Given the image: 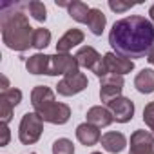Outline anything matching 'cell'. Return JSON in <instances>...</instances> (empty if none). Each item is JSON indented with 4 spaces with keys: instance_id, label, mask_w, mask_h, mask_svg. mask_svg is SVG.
I'll list each match as a JSON object with an SVG mask.
<instances>
[{
    "instance_id": "6",
    "label": "cell",
    "mask_w": 154,
    "mask_h": 154,
    "mask_svg": "<svg viewBox=\"0 0 154 154\" xmlns=\"http://www.w3.org/2000/svg\"><path fill=\"white\" fill-rule=\"evenodd\" d=\"M87 85H89L87 76L78 71L74 74L63 76V80H60L58 85H56V91H58L60 96H74V94L82 93L84 89H87Z\"/></svg>"
},
{
    "instance_id": "15",
    "label": "cell",
    "mask_w": 154,
    "mask_h": 154,
    "mask_svg": "<svg viewBox=\"0 0 154 154\" xmlns=\"http://www.w3.org/2000/svg\"><path fill=\"white\" fill-rule=\"evenodd\" d=\"M102 147L107 150V152H112V154H118L125 149L127 145V138L122 134V132H107L102 136Z\"/></svg>"
},
{
    "instance_id": "26",
    "label": "cell",
    "mask_w": 154,
    "mask_h": 154,
    "mask_svg": "<svg viewBox=\"0 0 154 154\" xmlns=\"http://www.w3.org/2000/svg\"><path fill=\"white\" fill-rule=\"evenodd\" d=\"M0 131H2V140H0V147H6L8 143H9V138H11V134H9V127L8 125H0Z\"/></svg>"
},
{
    "instance_id": "22",
    "label": "cell",
    "mask_w": 154,
    "mask_h": 154,
    "mask_svg": "<svg viewBox=\"0 0 154 154\" xmlns=\"http://www.w3.org/2000/svg\"><path fill=\"white\" fill-rule=\"evenodd\" d=\"M53 154H74V145L67 138H58L53 143Z\"/></svg>"
},
{
    "instance_id": "16",
    "label": "cell",
    "mask_w": 154,
    "mask_h": 154,
    "mask_svg": "<svg viewBox=\"0 0 154 154\" xmlns=\"http://www.w3.org/2000/svg\"><path fill=\"white\" fill-rule=\"evenodd\" d=\"M49 60H51V54H33L26 60V69L31 72V74H47L49 72Z\"/></svg>"
},
{
    "instance_id": "24",
    "label": "cell",
    "mask_w": 154,
    "mask_h": 154,
    "mask_svg": "<svg viewBox=\"0 0 154 154\" xmlns=\"http://www.w3.org/2000/svg\"><path fill=\"white\" fill-rule=\"evenodd\" d=\"M143 122L147 123V127L154 134V102H150V103L145 105V109H143Z\"/></svg>"
},
{
    "instance_id": "31",
    "label": "cell",
    "mask_w": 154,
    "mask_h": 154,
    "mask_svg": "<svg viewBox=\"0 0 154 154\" xmlns=\"http://www.w3.org/2000/svg\"><path fill=\"white\" fill-rule=\"evenodd\" d=\"M31 154H36V152H31Z\"/></svg>"
},
{
    "instance_id": "14",
    "label": "cell",
    "mask_w": 154,
    "mask_h": 154,
    "mask_svg": "<svg viewBox=\"0 0 154 154\" xmlns=\"http://www.w3.org/2000/svg\"><path fill=\"white\" fill-rule=\"evenodd\" d=\"M74 58H76V62H78L80 67H85V69H91V71H93L94 65L102 60V56L98 54V51H96L94 47H91V45L80 47L78 53L74 54Z\"/></svg>"
},
{
    "instance_id": "2",
    "label": "cell",
    "mask_w": 154,
    "mask_h": 154,
    "mask_svg": "<svg viewBox=\"0 0 154 154\" xmlns=\"http://www.w3.org/2000/svg\"><path fill=\"white\" fill-rule=\"evenodd\" d=\"M0 29H2V42L13 51H26L33 47L35 29L29 26L27 17L20 11V6L2 4V17H0Z\"/></svg>"
},
{
    "instance_id": "4",
    "label": "cell",
    "mask_w": 154,
    "mask_h": 154,
    "mask_svg": "<svg viewBox=\"0 0 154 154\" xmlns=\"http://www.w3.org/2000/svg\"><path fill=\"white\" fill-rule=\"evenodd\" d=\"M132 69H134V62H132V60L123 58V56H120V54H116V53H107V54L94 65L93 72L102 80L103 76H107V74H120V76H123V74L131 72Z\"/></svg>"
},
{
    "instance_id": "9",
    "label": "cell",
    "mask_w": 154,
    "mask_h": 154,
    "mask_svg": "<svg viewBox=\"0 0 154 154\" xmlns=\"http://www.w3.org/2000/svg\"><path fill=\"white\" fill-rule=\"evenodd\" d=\"M129 154H154V134L143 129L134 131L131 134Z\"/></svg>"
},
{
    "instance_id": "7",
    "label": "cell",
    "mask_w": 154,
    "mask_h": 154,
    "mask_svg": "<svg viewBox=\"0 0 154 154\" xmlns=\"http://www.w3.org/2000/svg\"><path fill=\"white\" fill-rule=\"evenodd\" d=\"M78 62H76L74 56L71 54H62V53H56V54H51V60H49V76H56V74H74L78 72Z\"/></svg>"
},
{
    "instance_id": "5",
    "label": "cell",
    "mask_w": 154,
    "mask_h": 154,
    "mask_svg": "<svg viewBox=\"0 0 154 154\" xmlns=\"http://www.w3.org/2000/svg\"><path fill=\"white\" fill-rule=\"evenodd\" d=\"M44 131V120L36 112H26L18 125V138L24 145H33L40 140Z\"/></svg>"
},
{
    "instance_id": "28",
    "label": "cell",
    "mask_w": 154,
    "mask_h": 154,
    "mask_svg": "<svg viewBox=\"0 0 154 154\" xmlns=\"http://www.w3.org/2000/svg\"><path fill=\"white\" fill-rule=\"evenodd\" d=\"M4 91H9V82H8L6 76H2V93Z\"/></svg>"
},
{
    "instance_id": "20",
    "label": "cell",
    "mask_w": 154,
    "mask_h": 154,
    "mask_svg": "<svg viewBox=\"0 0 154 154\" xmlns=\"http://www.w3.org/2000/svg\"><path fill=\"white\" fill-rule=\"evenodd\" d=\"M51 42V31L45 27H38L33 33V47L35 49H45Z\"/></svg>"
},
{
    "instance_id": "30",
    "label": "cell",
    "mask_w": 154,
    "mask_h": 154,
    "mask_svg": "<svg viewBox=\"0 0 154 154\" xmlns=\"http://www.w3.org/2000/svg\"><path fill=\"white\" fill-rule=\"evenodd\" d=\"M93 154H102V152H93Z\"/></svg>"
},
{
    "instance_id": "13",
    "label": "cell",
    "mask_w": 154,
    "mask_h": 154,
    "mask_svg": "<svg viewBox=\"0 0 154 154\" xmlns=\"http://www.w3.org/2000/svg\"><path fill=\"white\" fill-rule=\"evenodd\" d=\"M112 122H114V118H112L111 111L102 107V105H94V107H91L87 111V123H91V125H94L98 129L100 127H107Z\"/></svg>"
},
{
    "instance_id": "29",
    "label": "cell",
    "mask_w": 154,
    "mask_h": 154,
    "mask_svg": "<svg viewBox=\"0 0 154 154\" xmlns=\"http://www.w3.org/2000/svg\"><path fill=\"white\" fill-rule=\"evenodd\" d=\"M149 15H150V18H152V24H154V4L150 6V9H149Z\"/></svg>"
},
{
    "instance_id": "11",
    "label": "cell",
    "mask_w": 154,
    "mask_h": 154,
    "mask_svg": "<svg viewBox=\"0 0 154 154\" xmlns=\"http://www.w3.org/2000/svg\"><path fill=\"white\" fill-rule=\"evenodd\" d=\"M84 38H85V35H84V31H82V29H76V27L69 29V31H67L60 40H58V44H56V53L67 54L74 45L82 44V42H84Z\"/></svg>"
},
{
    "instance_id": "12",
    "label": "cell",
    "mask_w": 154,
    "mask_h": 154,
    "mask_svg": "<svg viewBox=\"0 0 154 154\" xmlns=\"http://www.w3.org/2000/svg\"><path fill=\"white\" fill-rule=\"evenodd\" d=\"M76 138H78V141L85 147H93L96 145L100 140H102V134L98 131V127L91 125V123H80L78 127H76Z\"/></svg>"
},
{
    "instance_id": "27",
    "label": "cell",
    "mask_w": 154,
    "mask_h": 154,
    "mask_svg": "<svg viewBox=\"0 0 154 154\" xmlns=\"http://www.w3.org/2000/svg\"><path fill=\"white\" fill-rule=\"evenodd\" d=\"M147 60H149V63H150V65H154V45H152V49L149 51V54H147Z\"/></svg>"
},
{
    "instance_id": "21",
    "label": "cell",
    "mask_w": 154,
    "mask_h": 154,
    "mask_svg": "<svg viewBox=\"0 0 154 154\" xmlns=\"http://www.w3.org/2000/svg\"><path fill=\"white\" fill-rule=\"evenodd\" d=\"M27 11L38 22H45V18H47V9H45V6L42 2H38V0H33V2L27 4Z\"/></svg>"
},
{
    "instance_id": "17",
    "label": "cell",
    "mask_w": 154,
    "mask_h": 154,
    "mask_svg": "<svg viewBox=\"0 0 154 154\" xmlns=\"http://www.w3.org/2000/svg\"><path fill=\"white\" fill-rule=\"evenodd\" d=\"M134 87L141 94L154 93V69H141L134 78Z\"/></svg>"
},
{
    "instance_id": "23",
    "label": "cell",
    "mask_w": 154,
    "mask_h": 154,
    "mask_svg": "<svg viewBox=\"0 0 154 154\" xmlns=\"http://www.w3.org/2000/svg\"><path fill=\"white\" fill-rule=\"evenodd\" d=\"M0 96L6 98L13 107H17V105L22 102V91H20V89H9V91H4Z\"/></svg>"
},
{
    "instance_id": "19",
    "label": "cell",
    "mask_w": 154,
    "mask_h": 154,
    "mask_svg": "<svg viewBox=\"0 0 154 154\" xmlns=\"http://www.w3.org/2000/svg\"><path fill=\"white\" fill-rule=\"evenodd\" d=\"M67 11H69V17L76 22L80 24H87V18H89V13H91V8L80 0H76V2H69L67 6Z\"/></svg>"
},
{
    "instance_id": "1",
    "label": "cell",
    "mask_w": 154,
    "mask_h": 154,
    "mask_svg": "<svg viewBox=\"0 0 154 154\" xmlns=\"http://www.w3.org/2000/svg\"><path fill=\"white\" fill-rule=\"evenodd\" d=\"M109 44L123 58H141L154 45V24L145 17H127L112 24Z\"/></svg>"
},
{
    "instance_id": "3",
    "label": "cell",
    "mask_w": 154,
    "mask_h": 154,
    "mask_svg": "<svg viewBox=\"0 0 154 154\" xmlns=\"http://www.w3.org/2000/svg\"><path fill=\"white\" fill-rule=\"evenodd\" d=\"M31 105L44 122H49L54 125H63L71 118L69 105L58 103L54 98V93L47 85H36L31 91Z\"/></svg>"
},
{
    "instance_id": "10",
    "label": "cell",
    "mask_w": 154,
    "mask_h": 154,
    "mask_svg": "<svg viewBox=\"0 0 154 154\" xmlns=\"http://www.w3.org/2000/svg\"><path fill=\"white\" fill-rule=\"evenodd\" d=\"M107 109L111 111L112 118H114L118 123H127V122H131L132 116H134V103H132L129 98H123V96L111 100V102L107 103Z\"/></svg>"
},
{
    "instance_id": "8",
    "label": "cell",
    "mask_w": 154,
    "mask_h": 154,
    "mask_svg": "<svg viewBox=\"0 0 154 154\" xmlns=\"http://www.w3.org/2000/svg\"><path fill=\"white\" fill-rule=\"evenodd\" d=\"M123 76L120 74H107L102 78L100 82V100L109 103L111 100L114 98H120L122 96V91H123Z\"/></svg>"
},
{
    "instance_id": "18",
    "label": "cell",
    "mask_w": 154,
    "mask_h": 154,
    "mask_svg": "<svg viewBox=\"0 0 154 154\" xmlns=\"http://www.w3.org/2000/svg\"><path fill=\"white\" fill-rule=\"evenodd\" d=\"M105 24H107V18H105L103 11H100L98 8H93L89 13V18H87V26H89L91 33L94 36H100L105 29Z\"/></svg>"
},
{
    "instance_id": "25",
    "label": "cell",
    "mask_w": 154,
    "mask_h": 154,
    "mask_svg": "<svg viewBox=\"0 0 154 154\" xmlns=\"http://www.w3.org/2000/svg\"><path fill=\"white\" fill-rule=\"evenodd\" d=\"M134 6H136L134 2H120V0H109V8H111L112 11H116V13H123V11L134 8Z\"/></svg>"
}]
</instances>
